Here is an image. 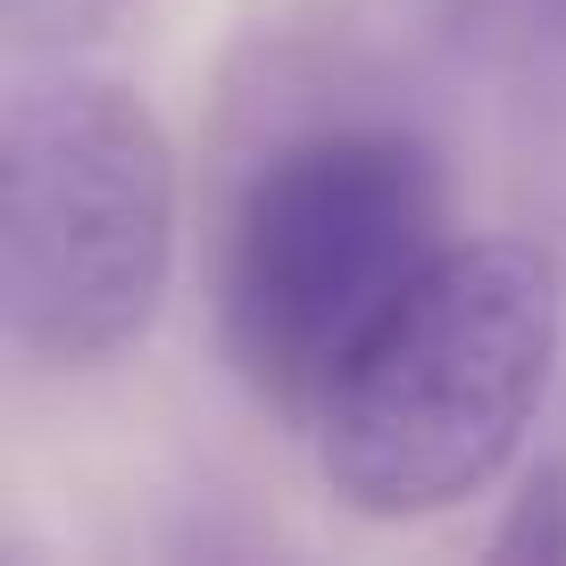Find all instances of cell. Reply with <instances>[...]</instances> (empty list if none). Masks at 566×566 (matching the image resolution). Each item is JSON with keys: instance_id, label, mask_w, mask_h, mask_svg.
<instances>
[{"instance_id": "cell-1", "label": "cell", "mask_w": 566, "mask_h": 566, "mask_svg": "<svg viewBox=\"0 0 566 566\" xmlns=\"http://www.w3.org/2000/svg\"><path fill=\"white\" fill-rule=\"evenodd\" d=\"M566 350V275L525 233H475L408 283L317 408V475L367 525L483 500L516 467Z\"/></svg>"}, {"instance_id": "cell-2", "label": "cell", "mask_w": 566, "mask_h": 566, "mask_svg": "<svg viewBox=\"0 0 566 566\" xmlns=\"http://www.w3.org/2000/svg\"><path fill=\"white\" fill-rule=\"evenodd\" d=\"M450 184L408 125H308L242 176L217 242V334L250 400L317 424L350 350L450 250Z\"/></svg>"}, {"instance_id": "cell-3", "label": "cell", "mask_w": 566, "mask_h": 566, "mask_svg": "<svg viewBox=\"0 0 566 566\" xmlns=\"http://www.w3.org/2000/svg\"><path fill=\"white\" fill-rule=\"evenodd\" d=\"M176 283V142L117 75L51 67L0 101V334L34 367L134 350Z\"/></svg>"}, {"instance_id": "cell-4", "label": "cell", "mask_w": 566, "mask_h": 566, "mask_svg": "<svg viewBox=\"0 0 566 566\" xmlns=\"http://www.w3.org/2000/svg\"><path fill=\"white\" fill-rule=\"evenodd\" d=\"M492 566H566V459H533L500 533L483 542Z\"/></svg>"}, {"instance_id": "cell-5", "label": "cell", "mask_w": 566, "mask_h": 566, "mask_svg": "<svg viewBox=\"0 0 566 566\" xmlns=\"http://www.w3.org/2000/svg\"><path fill=\"white\" fill-rule=\"evenodd\" d=\"M134 0H0V34L18 59H67L108 42V25L125 18Z\"/></svg>"}]
</instances>
